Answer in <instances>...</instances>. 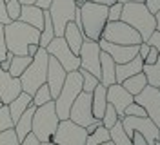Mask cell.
Here are the masks:
<instances>
[{"label":"cell","mask_w":160,"mask_h":145,"mask_svg":"<svg viewBox=\"0 0 160 145\" xmlns=\"http://www.w3.org/2000/svg\"><path fill=\"white\" fill-rule=\"evenodd\" d=\"M4 36H6V47L9 53L17 56H28V46L38 44L40 31L20 20H13L4 26Z\"/></svg>","instance_id":"obj_1"},{"label":"cell","mask_w":160,"mask_h":145,"mask_svg":"<svg viewBox=\"0 0 160 145\" xmlns=\"http://www.w3.org/2000/svg\"><path fill=\"white\" fill-rule=\"evenodd\" d=\"M120 20L129 24L131 27L140 35L142 42H148V38L157 31L155 15L146 7L144 2H128V4H124Z\"/></svg>","instance_id":"obj_2"},{"label":"cell","mask_w":160,"mask_h":145,"mask_svg":"<svg viewBox=\"0 0 160 145\" xmlns=\"http://www.w3.org/2000/svg\"><path fill=\"white\" fill-rule=\"evenodd\" d=\"M80 22H82V33L89 40L98 42L102 31L108 24V6H100L93 2H86L78 6Z\"/></svg>","instance_id":"obj_3"},{"label":"cell","mask_w":160,"mask_h":145,"mask_svg":"<svg viewBox=\"0 0 160 145\" xmlns=\"http://www.w3.org/2000/svg\"><path fill=\"white\" fill-rule=\"evenodd\" d=\"M48 62H49V55L46 47H40L38 53L33 56L31 64L26 67V71L20 75V85L22 91L28 93V94H35V91L40 85L46 84V76H48Z\"/></svg>","instance_id":"obj_4"},{"label":"cell","mask_w":160,"mask_h":145,"mask_svg":"<svg viewBox=\"0 0 160 145\" xmlns=\"http://www.w3.org/2000/svg\"><path fill=\"white\" fill-rule=\"evenodd\" d=\"M58 116L55 111V104L48 102L44 105H40L35 109L33 113V123H31V134L38 140L40 143L44 142H51V138L57 131L58 125Z\"/></svg>","instance_id":"obj_5"},{"label":"cell","mask_w":160,"mask_h":145,"mask_svg":"<svg viewBox=\"0 0 160 145\" xmlns=\"http://www.w3.org/2000/svg\"><path fill=\"white\" fill-rule=\"evenodd\" d=\"M80 93H82V76H80L78 71H71L66 76V82L60 89L58 96L53 100L58 120H68L69 118V109Z\"/></svg>","instance_id":"obj_6"},{"label":"cell","mask_w":160,"mask_h":145,"mask_svg":"<svg viewBox=\"0 0 160 145\" xmlns=\"http://www.w3.org/2000/svg\"><path fill=\"white\" fill-rule=\"evenodd\" d=\"M100 40H106L111 44H118V46H140L142 38L140 35L131 27L129 24L117 20V22H108L106 27L102 31Z\"/></svg>","instance_id":"obj_7"},{"label":"cell","mask_w":160,"mask_h":145,"mask_svg":"<svg viewBox=\"0 0 160 145\" xmlns=\"http://www.w3.org/2000/svg\"><path fill=\"white\" fill-rule=\"evenodd\" d=\"M77 4L75 0H53L51 6L48 7V13L53 22V29H55V36H62L66 26L75 20V13H77Z\"/></svg>","instance_id":"obj_8"},{"label":"cell","mask_w":160,"mask_h":145,"mask_svg":"<svg viewBox=\"0 0 160 145\" xmlns=\"http://www.w3.org/2000/svg\"><path fill=\"white\" fill-rule=\"evenodd\" d=\"M86 138H88L86 129L82 125H77L68 118V120L58 122L51 142L57 145H86Z\"/></svg>","instance_id":"obj_9"},{"label":"cell","mask_w":160,"mask_h":145,"mask_svg":"<svg viewBox=\"0 0 160 145\" xmlns=\"http://www.w3.org/2000/svg\"><path fill=\"white\" fill-rule=\"evenodd\" d=\"M46 51H48V55H49V56H53L60 65H62V67L66 69V73L78 71V67H80L78 56H77V55L68 47L66 40L62 38V36H55V38L46 46Z\"/></svg>","instance_id":"obj_10"},{"label":"cell","mask_w":160,"mask_h":145,"mask_svg":"<svg viewBox=\"0 0 160 145\" xmlns=\"http://www.w3.org/2000/svg\"><path fill=\"white\" fill-rule=\"evenodd\" d=\"M122 129L124 133L131 138L133 133H140V134L146 138L148 145H155L157 140H160L158 134V125H155L149 118H133V116H124L122 120Z\"/></svg>","instance_id":"obj_11"},{"label":"cell","mask_w":160,"mask_h":145,"mask_svg":"<svg viewBox=\"0 0 160 145\" xmlns=\"http://www.w3.org/2000/svg\"><path fill=\"white\" fill-rule=\"evenodd\" d=\"M133 102L144 107L146 114L155 125L160 127V93L157 87L146 85L137 96H133Z\"/></svg>","instance_id":"obj_12"},{"label":"cell","mask_w":160,"mask_h":145,"mask_svg":"<svg viewBox=\"0 0 160 145\" xmlns=\"http://www.w3.org/2000/svg\"><path fill=\"white\" fill-rule=\"evenodd\" d=\"M78 60H80V67L91 73L93 76H97L100 80V46L95 40L86 38L82 47L78 51Z\"/></svg>","instance_id":"obj_13"},{"label":"cell","mask_w":160,"mask_h":145,"mask_svg":"<svg viewBox=\"0 0 160 145\" xmlns=\"http://www.w3.org/2000/svg\"><path fill=\"white\" fill-rule=\"evenodd\" d=\"M69 120L82 127H88L89 123L95 122L93 109H91V93H84L82 91L77 96V100L73 102V105L69 109Z\"/></svg>","instance_id":"obj_14"},{"label":"cell","mask_w":160,"mask_h":145,"mask_svg":"<svg viewBox=\"0 0 160 145\" xmlns=\"http://www.w3.org/2000/svg\"><path fill=\"white\" fill-rule=\"evenodd\" d=\"M98 46L104 53H108L115 60V64H126L138 55V46H118L106 40H98Z\"/></svg>","instance_id":"obj_15"},{"label":"cell","mask_w":160,"mask_h":145,"mask_svg":"<svg viewBox=\"0 0 160 145\" xmlns=\"http://www.w3.org/2000/svg\"><path fill=\"white\" fill-rule=\"evenodd\" d=\"M66 76H68L66 69L62 67V65H60V64L53 56H49V62H48V76H46V85L49 87V93H51V98H53V100L58 96L60 89H62L64 82H66Z\"/></svg>","instance_id":"obj_16"},{"label":"cell","mask_w":160,"mask_h":145,"mask_svg":"<svg viewBox=\"0 0 160 145\" xmlns=\"http://www.w3.org/2000/svg\"><path fill=\"white\" fill-rule=\"evenodd\" d=\"M106 98H108V104L115 107V111H117L120 120L124 118V109L129 104H133V94H129L120 84H113V85L108 87Z\"/></svg>","instance_id":"obj_17"},{"label":"cell","mask_w":160,"mask_h":145,"mask_svg":"<svg viewBox=\"0 0 160 145\" xmlns=\"http://www.w3.org/2000/svg\"><path fill=\"white\" fill-rule=\"evenodd\" d=\"M20 93H22V85H20L18 78H13L8 71L0 69V100H2V104L8 105Z\"/></svg>","instance_id":"obj_18"},{"label":"cell","mask_w":160,"mask_h":145,"mask_svg":"<svg viewBox=\"0 0 160 145\" xmlns=\"http://www.w3.org/2000/svg\"><path fill=\"white\" fill-rule=\"evenodd\" d=\"M18 20L40 31L42 26H44V9H40L38 6H35V4H26L20 9Z\"/></svg>","instance_id":"obj_19"},{"label":"cell","mask_w":160,"mask_h":145,"mask_svg":"<svg viewBox=\"0 0 160 145\" xmlns=\"http://www.w3.org/2000/svg\"><path fill=\"white\" fill-rule=\"evenodd\" d=\"M142 65H144V62H142V58L138 55L133 60L126 62V64H117L115 65V80H117V84H122L129 76L137 75V73H142Z\"/></svg>","instance_id":"obj_20"},{"label":"cell","mask_w":160,"mask_h":145,"mask_svg":"<svg viewBox=\"0 0 160 145\" xmlns=\"http://www.w3.org/2000/svg\"><path fill=\"white\" fill-rule=\"evenodd\" d=\"M115 60L108 55V53H104L102 49H100V84L104 87H109L113 84H117V80H115Z\"/></svg>","instance_id":"obj_21"},{"label":"cell","mask_w":160,"mask_h":145,"mask_svg":"<svg viewBox=\"0 0 160 145\" xmlns=\"http://www.w3.org/2000/svg\"><path fill=\"white\" fill-rule=\"evenodd\" d=\"M62 38L66 40L68 47H69L71 51L78 56V51H80V47H82V44H84V40H86V36H84V33L75 26V22H69V24L66 26Z\"/></svg>","instance_id":"obj_22"},{"label":"cell","mask_w":160,"mask_h":145,"mask_svg":"<svg viewBox=\"0 0 160 145\" xmlns=\"http://www.w3.org/2000/svg\"><path fill=\"white\" fill-rule=\"evenodd\" d=\"M106 93H108V87H104L102 84L95 87V91L91 93V109H93V118L95 120H100L106 107H108V98H106Z\"/></svg>","instance_id":"obj_23"},{"label":"cell","mask_w":160,"mask_h":145,"mask_svg":"<svg viewBox=\"0 0 160 145\" xmlns=\"http://www.w3.org/2000/svg\"><path fill=\"white\" fill-rule=\"evenodd\" d=\"M31 104H33V96L28 94V93H24V91H22L15 100H11L9 104H8V109H9V114H11L13 123H15L20 116L28 111V107H29Z\"/></svg>","instance_id":"obj_24"},{"label":"cell","mask_w":160,"mask_h":145,"mask_svg":"<svg viewBox=\"0 0 160 145\" xmlns=\"http://www.w3.org/2000/svg\"><path fill=\"white\" fill-rule=\"evenodd\" d=\"M35 109L37 107L31 104L28 107V111L20 116L18 120L15 122V125H13V131H15L17 138H18V142H22L28 134H31V123H33V113H35Z\"/></svg>","instance_id":"obj_25"},{"label":"cell","mask_w":160,"mask_h":145,"mask_svg":"<svg viewBox=\"0 0 160 145\" xmlns=\"http://www.w3.org/2000/svg\"><path fill=\"white\" fill-rule=\"evenodd\" d=\"M120 85L124 87V89H126L129 94L137 96L138 93H142V89L148 85V82H146V76H144V73H137V75L129 76L128 80H124Z\"/></svg>","instance_id":"obj_26"},{"label":"cell","mask_w":160,"mask_h":145,"mask_svg":"<svg viewBox=\"0 0 160 145\" xmlns=\"http://www.w3.org/2000/svg\"><path fill=\"white\" fill-rule=\"evenodd\" d=\"M55 38V29H53V22H51V17L48 9H44V26L40 29V40H38V46L40 47H46L51 40Z\"/></svg>","instance_id":"obj_27"},{"label":"cell","mask_w":160,"mask_h":145,"mask_svg":"<svg viewBox=\"0 0 160 145\" xmlns=\"http://www.w3.org/2000/svg\"><path fill=\"white\" fill-rule=\"evenodd\" d=\"M142 73H144V76H146L148 85L158 87L160 85V56L153 65H146V64H144V65H142Z\"/></svg>","instance_id":"obj_28"},{"label":"cell","mask_w":160,"mask_h":145,"mask_svg":"<svg viewBox=\"0 0 160 145\" xmlns=\"http://www.w3.org/2000/svg\"><path fill=\"white\" fill-rule=\"evenodd\" d=\"M31 60H33L31 56H17V55H13L8 73H9L13 78H20V75H22V73L26 71V67L31 64Z\"/></svg>","instance_id":"obj_29"},{"label":"cell","mask_w":160,"mask_h":145,"mask_svg":"<svg viewBox=\"0 0 160 145\" xmlns=\"http://www.w3.org/2000/svg\"><path fill=\"white\" fill-rule=\"evenodd\" d=\"M106 142H111L109 129H106L102 123L91 134H88V138H86V145H102V143H106Z\"/></svg>","instance_id":"obj_30"},{"label":"cell","mask_w":160,"mask_h":145,"mask_svg":"<svg viewBox=\"0 0 160 145\" xmlns=\"http://www.w3.org/2000/svg\"><path fill=\"white\" fill-rule=\"evenodd\" d=\"M109 138H111V142H113V145H133L131 143V138L124 133L120 120L109 129Z\"/></svg>","instance_id":"obj_31"},{"label":"cell","mask_w":160,"mask_h":145,"mask_svg":"<svg viewBox=\"0 0 160 145\" xmlns=\"http://www.w3.org/2000/svg\"><path fill=\"white\" fill-rule=\"evenodd\" d=\"M78 73H80V76H82V91L84 93H93L95 87L100 84V80L97 76H93L91 73L84 71V69H78Z\"/></svg>","instance_id":"obj_32"},{"label":"cell","mask_w":160,"mask_h":145,"mask_svg":"<svg viewBox=\"0 0 160 145\" xmlns=\"http://www.w3.org/2000/svg\"><path fill=\"white\" fill-rule=\"evenodd\" d=\"M48 102H53V98H51L49 87L44 84V85H40L35 91V94H33V105L40 107V105H44V104H48Z\"/></svg>","instance_id":"obj_33"},{"label":"cell","mask_w":160,"mask_h":145,"mask_svg":"<svg viewBox=\"0 0 160 145\" xmlns=\"http://www.w3.org/2000/svg\"><path fill=\"white\" fill-rule=\"evenodd\" d=\"M118 120H120V118H118V114H117V111H115V107L108 104L106 111H104V114H102V118H100V123L106 127V129H111V127L115 125Z\"/></svg>","instance_id":"obj_34"},{"label":"cell","mask_w":160,"mask_h":145,"mask_svg":"<svg viewBox=\"0 0 160 145\" xmlns=\"http://www.w3.org/2000/svg\"><path fill=\"white\" fill-rule=\"evenodd\" d=\"M13 120H11V114H9V109L8 105H2L0 107V133L8 131V129H13Z\"/></svg>","instance_id":"obj_35"},{"label":"cell","mask_w":160,"mask_h":145,"mask_svg":"<svg viewBox=\"0 0 160 145\" xmlns=\"http://www.w3.org/2000/svg\"><path fill=\"white\" fill-rule=\"evenodd\" d=\"M6 9H8V17H9L11 22L13 20H18L22 4H20L18 0H9V2H6Z\"/></svg>","instance_id":"obj_36"},{"label":"cell","mask_w":160,"mask_h":145,"mask_svg":"<svg viewBox=\"0 0 160 145\" xmlns=\"http://www.w3.org/2000/svg\"><path fill=\"white\" fill-rule=\"evenodd\" d=\"M124 116H133V118H146V111H144V107L138 105V104H129V105L124 109Z\"/></svg>","instance_id":"obj_37"},{"label":"cell","mask_w":160,"mask_h":145,"mask_svg":"<svg viewBox=\"0 0 160 145\" xmlns=\"http://www.w3.org/2000/svg\"><path fill=\"white\" fill-rule=\"evenodd\" d=\"M18 143L20 142L13 129H8V131L0 133V145H18Z\"/></svg>","instance_id":"obj_38"},{"label":"cell","mask_w":160,"mask_h":145,"mask_svg":"<svg viewBox=\"0 0 160 145\" xmlns=\"http://www.w3.org/2000/svg\"><path fill=\"white\" fill-rule=\"evenodd\" d=\"M122 6H124V4L115 2V4H111L109 7H108V22H117V20H120V15H122Z\"/></svg>","instance_id":"obj_39"},{"label":"cell","mask_w":160,"mask_h":145,"mask_svg":"<svg viewBox=\"0 0 160 145\" xmlns=\"http://www.w3.org/2000/svg\"><path fill=\"white\" fill-rule=\"evenodd\" d=\"M8 47H6V36H4V24H0V62L8 56Z\"/></svg>","instance_id":"obj_40"},{"label":"cell","mask_w":160,"mask_h":145,"mask_svg":"<svg viewBox=\"0 0 160 145\" xmlns=\"http://www.w3.org/2000/svg\"><path fill=\"white\" fill-rule=\"evenodd\" d=\"M158 56H160L158 51L149 46V51H148V55H146V58H144V64H146V65H153V64L158 60Z\"/></svg>","instance_id":"obj_41"},{"label":"cell","mask_w":160,"mask_h":145,"mask_svg":"<svg viewBox=\"0 0 160 145\" xmlns=\"http://www.w3.org/2000/svg\"><path fill=\"white\" fill-rule=\"evenodd\" d=\"M148 44H149L151 47L157 49V51H158V55H160V33H158V31H155L149 38H148Z\"/></svg>","instance_id":"obj_42"},{"label":"cell","mask_w":160,"mask_h":145,"mask_svg":"<svg viewBox=\"0 0 160 145\" xmlns=\"http://www.w3.org/2000/svg\"><path fill=\"white\" fill-rule=\"evenodd\" d=\"M11 20L8 17V9H6V0H0V24H9Z\"/></svg>","instance_id":"obj_43"},{"label":"cell","mask_w":160,"mask_h":145,"mask_svg":"<svg viewBox=\"0 0 160 145\" xmlns=\"http://www.w3.org/2000/svg\"><path fill=\"white\" fill-rule=\"evenodd\" d=\"M144 4H146V7H148L153 15L160 9V0H144Z\"/></svg>","instance_id":"obj_44"},{"label":"cell","mask_w":160,"mask_h":145,"mask_svg":"<svg viewBox=\"0 0 160 145\" xmlns=\"http://www.w3.org/2000/svg\"><path fill=\"white\" fill-rule=\"evenodd\" d=\"M131 143L133 145H148V142H146V138L140 133H133L131 134Z\"/></svg>","instance_id":"obj_45"},{"label":"cell","mask_w":160,"mask_h":145,"mask_svg":"<svg viewBox=\"0 0 160 145\" xmlns=\"http://www.w3.org/2000/svg\"><path fill=\"white\" fill-rule=\"evenodd\" d=\"M18 145H40V142H38V140H37L33 134H28Z\"/></svg>","instance_id":"obj_46"},{"label":"cell","mask_w":160,"mask_h":145,"mask_svg":"<svg viewBox=\"0 0 160 145\" xmlns=\"http://www.w3.org/2000/svg\"><path fill=\"white\" fill-rule=\"evenodd\" d=\"M148 51H149V44H148V42H142L138 46V56L142 58V62H144V58L148 55Z\"/></svg>","instance_id":"obj_47"},{"label":"cell","mask_w":160,"mask_h":145,"mask_svg":"<svg viewBox=\"0 0 160 145\" xmlns=\"http://www.w3.org/2000/svg\"><path fill=\"white\" fill-rule=\"evenodd\" d=\"M38 49H40V46L38 44H29V46H28V56H35V55H37V53H38Z\"/></svg>","instance_id":"obj_48"},{"label":"cell","mask_w":160,"mask_h":145,"mask_svg":"<svg viewBox=\"0 0 160 145\" xmlns=\"http://www.w3.org/2000/svg\"><path fill=\"white\" fill-rule=\"evenodd\" d=\"M51 2H53V0H37L35 6H38L40 9H48V7L51 6Z\"/></svg>","instance_id":"obj_49"},{"label":"cell","mask_w":160,"mask_h":145,"mask_svg":"<svg viewBox=\"0 0 160 145\" xmlns=\"http://www.w3.org/2000/svg\"><path fill=\"white\" fill-rule=\"evenodd\" d=\"M89 2H93V4H100V6H108V7H109L111 4H115L117 0H89Z\"/></svg>","instance_id":"obj_50"},{"label":"cell","mask_w":160,"mask_h":145,"mask_svg":"<svg viewBox=\"0 0 160 145\" xmlns=\"http://www.w3.org/2000/svg\"><path fill=\"white\" fill-rule=\"evenodd\" d=\"M155 22H157V31L160 33V9L155 13Z\"/></svg>","instance_id":"obj_51"},{"label":"cell","mask_w":160,"mask_h":145,"mask_svg":"<svg viewBox=\"0 0 160 145\" xmlns=\"http://www.w3.org/2000/svg\"><path fill=\"white\" fill-rule=\"evenodd\" d=\"M18 2L22 4V6H26V4H35L37 0H18Z\"/></svg>","instance_id":"obj_52"},{"label":"cell","mask_w":160,"mask_h":145,"mask_svg":"<svg viewBox=\"0 0 160 145\" xmlns=\"http://www.w3.org/2000/svg\"><path fill=\"white\" fill-rule=\"evenodd\" d=\"M120 4H128V2H144V0H117Z\"/></svg>","instance_id":"obj_53"},{"label":"cell","mask_w":160,"mask_h":145,"mask_svg":"<svg viewBox=\"0 0 160 145\" xmlns=\"http://www.w3.org/2000/svg\"><path fill=\"white\" fill-rule=\"evenodd\" d=\"M86 2H89V0H75L77 6H82V4H86Z\"/></svg>","instance_id":"obj_54"},{"label":"cell","mask_w":160,"mask_h":145,"mask_svg":"<svg viewBox=\"0 0 160 145\" xmlns=\"http://www.w3.org/2000/svg\"><path fill=\"white\" fill-rule=\"evenodd\" d=\"M40 145H57V143H53V142H44V143H40Z\"/></svg>","instance_id":"obj_55"},{"label":"cell","mask_w":160,"mask_h":145,"mask_svg":"<svg viewBox=\"0 0 160 145\" xmlns=\"http://www.w3.org/2000/svg\"><path fill=\"white\" fill-rule=\"evenodd\" d=\"M102 145H113V142H106V143H102Z\"/></svg>","instance_id":"obj_56"},{"label":"cell","mask_w":160,"mask_h":145,"mask_svg":"<svg viewBox=\"0 0 160 145\" xmlns=\"http://www.w3.org/2000/svg\"><path fill=\"white\" fill-rule=\"evenodd\" d=\"M155 145H160V140H157V142H155Z\"/></svg>","instance_id":"obj_57"},{"label":"cell","mask_w":160,"mask_h":145,"mask_svg":"<svg viewBox=\"0 0 160 145\" xmlns=\"http://www.w3.org/2000/svg\"><path fill=\"white\" fill-rule=\"evenodd\" d=\"M2 105H4V104H2V100H0V107H2Z\"/></svg>","instance_id":"obj_58"},{"label":"cell","mask_w":160,"mask_h":145,"mask_svg":"<svg viewBox=\"0 0 160 145\" xmlns=\"http://www.w3.org/2000/svg\"><path fill=\"white\" fill-rule=\"evenodd\" d=\"M157 89H158V93H160V85H158V87H157Z\"/></svg>","instance_id":"obj_59"},{"label":"cell","mask_w":160,"mask_h":145,"mask_svg":"<svg viewBox=\"0 0 160 145\" xmlns=\"http://www.w3.org/2000/svg\"><path fill=\"white\" fill-rule=\"evenodd\" d=\"M158 134H160V127H158Z\"/></svg>","instance_id":"obj_60"},{"label":"cell","mask_w":160,"mask_h":145,"mask_svg":"<svg viewBox=\"0 0 160 145\" xmlns=\"http://www.w3.org/2000/svg\"><path fill=\"white\" fill-rule=\"evenodd\" d=\"M6 2H9V0H6Z\"/></svg>","instance_id":"obj_61"}]
</instances>
